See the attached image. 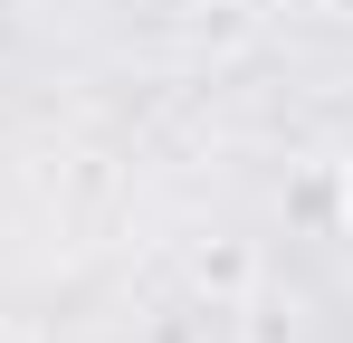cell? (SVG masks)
<instances>
[{"label":"cell","mask_w":353,"mask_h":343,"mask_svg":"<svg viewBox=\"0 0 353 343\" xmlns=\"http://www.w3.org/2000/svg\"><path fill=\"white\" fill-rule=\"evenodd\" d=\"M344 229H353V172H344Z\"/></svg>","instance_id":"cell-1"}]
</instances>
